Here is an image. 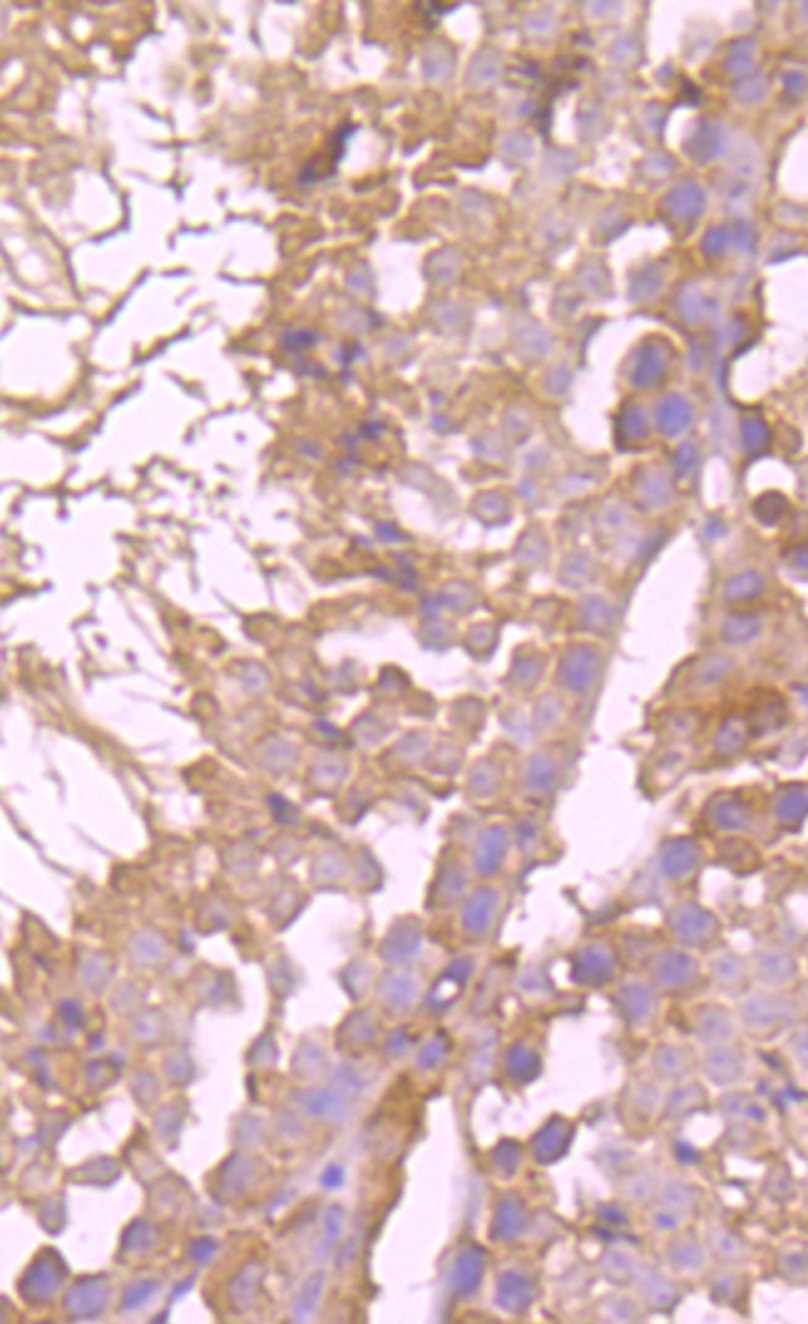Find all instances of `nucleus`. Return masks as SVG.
<instances>
[{
	"mask_svg": "<svg viewBox=\"0 0 808 1324\" xmlns=\"http://www.w3.org/2000/svg\"><path fill=\"white\" fill-rule=\"evenodd\" d=\"M631 1287L638 1292V1300L645 1307H650V1310H673L675 1302L680 1300V1290L673 1275L648 1268L645 1263H640V1268L631 1280Z\"/></svg>",
	"mask_w": 808,
	"mask_h": 1324,
	"instance_id": "nucleus-13",
	"label": "nucleus"
},
{
	"mask_svg": "<svg viewBox=\"0 0 808 1324\" xmlns=\"http://www.w3.org/2000/svg\"><path fill=\"white\" fill-rule=\"evenodd\" d=\"M539 1073H542V1055L534 1045H529L527 1040L507 1045L502 1053V1075L507 1077V1082H512L514 1087H524L537 1080Z\"/></svg>",
	"mask_w": 808,
	"mask_h": 1324,
	"instance_id": "nucleus-16",
	"label": "nucleus"
},
{
	"mask_svg": "<svg viewBox=\"0 0 808 1324\" xmlns=\"http://www.w3.org/2000/svg\"><path fill=\"white\" fill-rule=\"evenodd\" d=\"M700 865V848L690 838H673L660 848V868L670 880L682 882L685 877L695 875Z\"/></svg>",
	"mask_w": 808,
	"mask_h": 1324,
	"instance_id": "nucleus-20",
	"label": "nucleus"
},
{
	"mask_svg": "<svg viewBox=\"0 0 808 1324\" xmlns=\"http://www.w3.org/2000/svg\"><path fill=\"white\" fill-rule=\"evenodd\" d=\"M779 1270L784 1278L789 1280H799L804 1283L806 1280V1253L799 1250V1253H784L779 1258Z\"/></svg>",
	"mask_w": 808,
	"mask_h": 1324,
	"instance_id": "nucleus-41",
	"label": "nucleus"
},
{
	"mask_svg": "<svg viewBox=\"0 0 808 1324\" xmlns=\"http://www.w3.org/2000/svg\"><path fill=\"white\" fill-rule=\"evenodd\" d=\"M774 813H776V818H779V823H784V826H791V823L804 821V816H806V791H804V786L789 788L786 793H781V796L776 798Z\"/></svg>",
	"mask_w": 808,
	"mask_h": 1324,
	"instance_id": "nucleus-37",
	"label": "nucleus"
},
{
	"mask_svg": "<svg viewBox=\"0 0 808 1324\" xmlns=\"http://www.w3.org/2000/svg\"><path fill=\"white\" fill-rule=\"evenodd\" d=\"M749 969H752L754 979L762 984V989H774V991L789 989V986L796 981V976H799V966H796L794 956L779 947L759 949V952L754 954Z\"/></svg>",
	"mask_w": 808,
	"mask_h": 1324,
	"instance_id": "nucleus-10",
	"label": "nucleus"
},
{
	"mask_svg": "<svg viewBox=\"0 0 808 1324\" xmlns=\"http://www.w3.org/2000/svg\"><path fill=\"white\" fill-rule=\"evenodd\" d=\"M710 976L724 993H744L752 984V969L734 952H722L710 961Z\"/></svg>",
	"mask_w": 808,
	"mask_h": 1324,
	"instance_id": "nucleus-21",
	"label": "nucleus"
},
{
	"mask_svg": "<svg viewBox=\"0 0 808 1324\" xmlns=\"http://www.w3.org/2000/svg\"><path fill=\"white\" fill-rule=\"evenodd\" d=\"M445 1055H448V1043H445L443 1038H433L426 1048L421 1050L418 1063H421L423 1068H438V1065L445 1060Z\"/></svg>",
	"mask_w": 808,
	"mask_h": 1324,
	"instance_id": "nucleus-43",
	"label": "nucleus"
},
{
	"mask_svg": "<svg viewBox=\"0 0 808 1324\" xmlns=\"http://www.w3.org/2000/svg\"><path fill=\"white\" fill-rule=\"evenodd\" d=\"M668 927L673 937L678 939V944L687 949L710 947L717 939V934H720V924H717L715 914L707 912L700 905H692V902L675 907L670 912Z\"/></svg>",
	"mask_w": 808,
	"mask_h": 1324,
	"instance_id": "nucleus-5",
	"label": "nucleus"
},
{
	"mask_svg": "<svg viewBox=\"0 0 808 1324\" xmlns=\"http://www.w3.org/2000/svg\"><path fill=\"white\" fill-rule=\"evenodd\" d=\"M660 1189V1176L650 1166H640L623 1179L621 1194L633 1203H648L655 1199Z\"/></svg>",
	"mask_w": 808,
	"mask_h": 1324,
	"instance_id": "nucleus-32",
	"label": "nucleus"
},
{
	"mask_svg": "<svg viewBox=\"0 0 808 1324\" xmlns=\"http://www.w3.org/2000/svg\"><path fill=\"white\" fill-rule=\"evenodd\" d=\"M796 1018H799L796 1001L786 996L784 991H749L739 1001L737 1023H742L744 1031L759 1035V1038H769V1035L789 1031V1028H794Z\"/></svg>",
	"mask_w": 808,
	"mask_h": 1324,
	"instance_id": "nucleus-1",
	"label": "nucleus"
},
{
	"mask_svg": "<svg viewBox=\"0 0 808 1324\" xmlns=\"http://www.w3.org/2000/svg\"><path fill=\"white\" fill-rule=\"evenodd\" d=\"M304 1110L309 1112L314 1119H329V1122H337V1119L346 1117V1095H341L337 1090H309L307 1097H304Z\"/></svg>",
	"mask_w": 808,
	"mask_h": 1324,
	"instance_id": "nucleus-28",
	"label": "nucleus"
},
{
	"mask_svg": "<svg viewBox=\"0 0 808 1324\" xmlns=\"http://www.w3.org/2000/svg\"><path fill=\"white\" fill-rule=\"evenodd\" d=\"M497 912H500V892L492 890V887H480V890L472 892L463 907V917H460L463 932L468 934L472 942H480L495 927Z\"/></svg>",
	"mask_w": 808,
	"mask_h": 1324,
	"instance_id": "nucleus-14",
	"label": "nucleus"
},
{
	"mask_svg": "<svg viewBox=\"0 0 808 1324\" xmlns=\"http://www.w3.org/2000/svg\"><path fill=\"white\" fill-rule=\"evenodd\" d=\"M710 818L717 828L727 830V833L744 830L749 826L747 806L737 801V798H724V801H717L715 806H710Z\"/></svg>",
	"mask_w": 808,
	"mask_h": 1324,
	"instance_id": "nucleus-34",
	"label": "nucleus"
},
{
	"mask_svg": "<svg viewBox=\"0 0 808 1324\" xmlns=\"http://www.w3.org/2000/svg\"><path fill=\"white\" fill-rule=\"evenodd\" d=\"M421 981L406 971H393L381 981V1001L388 1011H408L418 1001Z\"/></svg>",
	"mask_w": 808,
	"mask_h": 1324,
	"instance_id": "nucleus-23",
	"label": "nucleus"
},
{
	"mask_svg": "<svg viewBox=\"0 0 808 1324\" xmlns=\"http://www.w3.org/2000/svg\"><path fill=\"white\" fill-rule=\"evenodd\" d=\"M376 1038H379V1021H376L374 1013L366 1011V1008L351 1013L339 1031V1043L344 1050H364L369 1048Z\"/></svg>",
	"mask_w": 808,
	"mask_h": 1324,
	"instance_id": "nucleus-24",
	"label": "nucleus"
},
{
	"mask_svg": "<svg viewBox=\"0 0 808 1324\" xmlns=\"http://www.w3.org/2000/svg\"><path fill=\"white\" fill-rule=\"evenodd\" d=\"M472 976V964L470 961H458L450 969H445V974L440 976L438 984L433 986V993H430L428 1003L433 1008H448L458 1001V996L463 993L465 986H468Z\"/></svg>",
	"mask_w": 808,
	"mask_h": 1324,
	"instance_id": "nucleus-25",
	"label": "nucleus"
},
{
	"mask_svg": "<svg viewBox=\"0 0 808 1324\" xmlns=\"http://www.w3.org/2000/svg\"><path fill=\"white\" fill-rule=\"evenodd\" d=\"M759 628H762V625H759V618H752V616L732 618V621H729V625H727V638L732 640V643L744 645V643H749L752 638H757Z\"/></svg>",
	"mask_w": 808,
	"mask_h": 1324,
	"instance_id": "nucleus-40",
	"label": "nucleus"
},
{
	"mask_svg": "<svg viewBox=\"0 0 808 1324\" xmlns=\"http://www.w3.org/2000/svg\"><path fill=\"white\" fill-rule=\"evenodd\" d=\"M601 1312H603V1315H608V1320L631 1322V1320H636L638 1305H636V1300H633V1297L621 1295V1292H613V1295L603 1297Z\"/></svg>",
	"mask_w": 808,
	"mask_h": 1324,
	"instance_id": "nucleus-38",
	"label": "nucleus"
},
{
	"mask_svg": "<svg viewBox=\"0 0 808 1324\" xmlns=\"http://www.w3.org/2000/svg\"><path fill=\"white\" fill-rule=\"evenodd\" d=\"M640 1268V1260L633 1253L621 1248L608 1250L606 1255L601 1258V1273L603 1278L611 1280L616 1285H631L633 1275Z\"/></svg>",
	"mask_w": 808,
	"mask_h": 1324,
	"instance_id": "nucleus-31",
	"label": "nucleus"
},
{
	"mask_svg": "<svg viewBox=\"0 0 808 1324\" xmlns=\"http://www.w3.org/2000/svg\"><path fill=\"white\" fill-rule=\"evenodd\" d=\"M603 1208H606L608 1213H606V1216H601V1221L613 1223V1226H621V1223H626V1213H623L618 1206H603Z\"/></svg>",
	"mask_w": 808,
	"mask_h": 1324,
	"instance_id": "nucleus-45",
	"label": "nucleus"
},
{
	"mask_svg": "<svg viewBox=\"0 0 808 1324\" xmlns=\"http://www.w3.org/2000/svg\"><path fill=\"white\" fill-rule=\"evenodd\" d=\"M537 1300V1285L524 1270H502L495 1280V1307L507 1315H527Z\"/></svg>",
	"mask_w": 808,
	"mask_h": 1324,
	"instance_id": "nucleus-9",
	"label": "nucleus"
},
{
	"mask_svg": "<svg viewBox=\"0 0 808 1324\" xmlns=\"http://www.w3.org/2000/svg\"><path fill=\"white\" fill-rule=\"evenodd\" d=\"M522 1161H524L522 1147H519L517 1142H512V1139H502L490 1154L492 1171H495L500 1179H512V1176L522 1169Z\"/></svg>",
	"mask_w": 808,
	"mask_h": 1324,
	"instance_id": "nucleus-35",
	"label": "nucleus"
},
{
	"mask_svg": "<svg viewBox=\"0 0 808 1324\" xmlns=\"http://www.w3.org/2000/svg\"><path fill=\"white\" fill-rule=\"evenodd\" d=\"M705 1107H707L705 1087H702L700 1082L685 1077V1080L673 1082V1090H670L668 1095L663 1097V1105H660V1110H663L665 1119L680 1122V1119L697 1115V1112L705 1110Z\"/></svg>",
	"mask_w": 808,
	"mask_h": 1324,
	"instance_id": "nucleus-19",
	"label": "nucleus"
},
{
	"mask_svg": "<svg viewBox=\"0 0 808 1324\" xmlns=\"http://www.w3.org/2000/svg\"><path fill=\"white\" fill-rule=\"evenodd\" d=\"M576 1127L571 1119L566 1117H549L542 1127L534 1132L532 1142H529V1149H532V1157L537 1164H554L569 1152L571 1142H574Z\"/></svg>",
	"mask_w": 808,
	"mask_h": 1324,
	"instance_id": "nucleus-12",
	"label": "nucleus"
},
{
	"mask_svg": "<svg viewBox=\"0 0 808 1324\" xmlns=\"http://www.w3.org/2000/svg\"><path fill=\"white\" fill-rule=\"evenodd\" d=\"M626 1102L631 1105V1112L636 1115V1119H650L655 1110H660L663 1105V1095L658 1090V1082L653 1080H638L628 1087Z\"/></svg>",
	"mask_w": 808,
	"mask_h": 1324,
	"instance_id": "nucleus-33",
	"label": "nucleus"
},
{
	"mask_svg": "<svg viewBox=\"0 0 808 1324\" xmlns=\"http://www.w3.org/2000/svg\"><path fill=\"white\" fill-rule=\"evenodd\" d=\"M700 1070L707 1077V1082H712L715 1087H722V1090L737 1087L739 1082L747 1080L749 1073L747 1050L739 1043H734V1040L707 1045L705 1055L700 1060Z\"/></svg>",
	"mask_w": 808,
	"mask_h": 1324,
	"instance_id": "nucleus-3",
	"label": "nucleus"
},
{
	"mask_svg": "<svg viewBox=\"0 0 808 1324\" xmlns=\"http://www.w3.org/2000/svg\"><path fill=\"white\" fill-rule=\"evenodd\" d=\"M618 1016L631 1028H645L658 1016V991L645 981H628L616 991Z\"/></svg>",
	"mask_w": 808,
	"mask_h": 1324,
	"instance_id": "nucleus-8",
	"label": "nucleus"
},
{
	"mask_svg": "<svg viewBox=\"0 0 808 1324\" xmlns=\"http://www.w3.org/2000/svg\"><path fill=\"white\" fill-rule=\"evenodd\" d=\"M485 1275H487L485 1250L475 1243L463 1245V1248L458 1250V1255H455L453 1268H450V1292H453V1297L468 1300V1297L480 1292Z\"/></svg>",
	"mask_w": 808,
	"mask_h": 1324,
	"instance_id": "nucleus-11",
	"label": "nucleus"
},
{
	"mask_svg": "<svg viewBox=\"0 0 808 1324\" xmlns=\"http://www.w3.org/2000/svg\"><path fill=\"white\" fill-rule=\"evenodd\" d=\"M717 1107H720V1112L727 1119H734V1122H744V1124H764L766 1117H769L762 1102H759L754 1095H744V1092H729V1095H722Z\"/></svg>",
	"mask_w": 808,
	"mask_h": 1324,
	"instance_id": "nucleus-27",
	"label": "nucleus"
},
{
	"mask_svg": "<svg viewBox=\"0 0 808 1324\" xmlns=\"http://www.w3.org/2000/svg\"><path fill=\"white\" fill-rule=\"evenodd\" d=\"M685 1221H687V1216H682V1213L673 1211V1208H668V1206H658V1208H655L653 1216H650V1226H653L655 1231L665 1233V1236H673V1233L682 1231Z\"/></svg>",
	"mask_w": 808,
	"mask_h": 1324,
	"instance_id": "nucleus-39",
	"label": "nucleus"
},
{
	"mask_svg": "<svg viewBox=\"0 0 808 1324\" xmlns=\"http://www.w3.org/2000/svg\"><path fill=\"white\" fill-rule=\"evenodd\" d=\"M594 667L596 660L589 650H571L569 658L564 660V670H561L564 685L576 692L586 690V687H591V680H594Z\"/></svg>",
	"mask_w": 808,
	"mask_h": 1324,
	"instance_id": "nucleus-29",
	"label": "nucleus"
},
{
	"mask_svg": "<svg viewBox=\"0 0 808 1324\" xmlns=\"http://www.w3.org/2000/svg\"><path fill=\"white\" fill-rule=\"evenodd\" d=\"M658 1206H668L673 1211L682 1213V1216H690L697 1206H700V1191L685 1179H665L660 1181L658 1189Z\"/></svg>",
	"mask_w": 808,
	"mask_h": 1324,
	"instance_id": "nucleus-26",
	"label": "nucleus"
},
{
	"mask_svg": "<svg viewBox=\"0 0 808 1324\" xmlns=\"http://www.w3.org/2000/svg\"><path fill=\"white\" fill-rule=\"evenodd\" d=\"M707 1250L710 1255H715L717 1260H722L724 1265H742L747 1263L749 1255H752V1245L744 1241L737 1231H732L724 1223H710V1231H707Z\"/></svg>",
	"mask_w": 808,
	"mask_h": 1324,
	"instance_id": "nucleus-22",
	"label": "nucleus"
},
{
	"mask_svg": "<svg viewBox=\"0 0 808 1324\" xmlns=\"http://www.w3.org/2000/svg\"><path fill=\"white\" fill-rule=\"evenodd\" d=\"M665 1263L675 1275H697L710 1263V1250L700 1238L678 1231L665 1245Z\"/></svg>",
	"mask_w": 808,
	"mask_h": 1324,
	"instance_id": "nucleus-15",
	"label": "nucleus"
},
{
	"mask_svg": "<svg viewBox=\"0 0 808 1324\" xmlns=\"http://www.w3.org/2000/svg\"><path fill=\"white\" fill-rule=\"evenodd\" d=\"M650 1068L658 1080L680 1082L695 1068V1053L680 1043H658L650 1055Z\"/></svg>",
	"mask_w": 808,
	"mask_h": 1324,
	"instance_id": "nucleus-18",
	"label": "nucleus"
},
{
	"mask_svg": "<svg viewBox=\"0 0 808 1324\" xmlns=\"http://www.w3.org/2000/svg\"><path fill=\"white\" fill-rule=\"evenodd\" d=\"M690 1028L700 1043H727L737 1035V1013L722 1003H697L690 1011Z\"/></svg>",
	"mask_w": 808,
	"mask_h": 1324,
	"instance_id": "nucleus-7",
	"label": "nucleus"
},
{
	"mask_svg": "<svg viewBox=\"0 0 808 1324\" xmlns=\"http://www.w3.org/2000/svg\"><path fill=\"white\" fill-rule=\"evenodd\" d=\"M522 781L532 793H547L556 781V764L549 756H534L524 769Z\"/></svg>",
	"mask_w": 808,
	"mask_h": 1324,
	"instance_id": "nucleus-36",
	"label": "nucleus"
},
{
	"mask_svg": "<svg viewBox=\"0 0 808 1324\" xmlns=\"http://www.w3.org/2000/svg\"><path fill=\"white\" fill-rule=\"evenodd\" d=\"M710 1295L720 1305L737 1307L747 1297V1280L737 1270H720L710 1278Z\"/></svg>",
	"mask_w": 808,
	"mask_h": 1324,
	"instance_id": "nucleus-30",
	"label": "nucleus"
},
{
	"mask_svg": "<svg viewBox=\"0 0 808 1324\" xmlns=\"http://www.w3.org/2000/svg\"><path fill=\"white\" fill-rule=\"evenodd\" d=\"M319 1292H322V1275H319V1278H312L307 1285H304L302 1295H299V1300H297L299 1302V1307H297L299 1320H302V1317H307V1312L314 1310V1302L319 1300Z\"/></svg>",
	"mask_w": 808,
	"mask_h": 1324,
	"instance_id": "nucleus-44",
	"label": "nucleus"
},
{
	"mask_svg": "<svg viewBox=\"0 0 808 1324\" xmlns=\"http://www.w3.org/2000/svg\"><path fill=\"white\" fill-rule=\"evenodd\" d=\"M759 591H762V581L752 574L739 576V579L729 581L727 586V596L734 598V601H739V598H754Z\"/></svg>",
	"mask_w": 808,
	"mask_h": 1324,
	"instance_id": "nucleus-42",
	"label": "nucleus"
},
{
	"mask_svg": "<svg viewBox=\"0 0 808 1324\" xmlns=\"http://www.w3.org/2000/svg\"><path fill=\"white\" fill-rule=\"evenodd\" d=\"M618 974V959L611 944L591 942L574 954L571 981L586 989H603L613 984Z\"/></svg>",
	"mask_w": 808,
	"mask_h": 1324,
	"instance_id": "nucleus-4",
	"label": "nucleus"
},
{
	"mask_svg": "<svg viewBox=\"0 0 808 1324\" xmlns=\"http://www.w3.org/2000/svg\"><path fill=\"white\" fill-rule=\"evenodd\" d=\"M532 1226L529 1203L517 1194H505L495 1201L490 1221V1241L510 1245L524 1236Z\"/></svg>",
	"mask_w": 808,
	"mask_h": 1324,
	"instance_id": "nucleus-6",
	"label": "nucleus"
},
{
	"mask_svg": "<svg viewBox=\"0 0 808 1324\" xmlns=\"http://www.w3.org/2000/svg\"><path fill=\"white\" fill-rule=\"evenodd\" d=\"M650 986L668 996H685L702 981V966L692 954L682 949H660L650 956Z\"/></svg>",
	"mask_w": 808,
	"mask_h": 1324,
	"instance_id": "nucleus-2",
	"label": "nucleus"
},
{
	"mask_svg": "<svg viewBox=\"0 0 808 1324\" xmlns=\"http://www.w3.org/2000/svg\"><path fill=\"white\" fill-rule=\"evenodd\" d=\"M507 850H510V835L502 826H487L477 835V845L472 850V868L480 875L490 877L505 865Z\"/></svg>",
	"mask_w": 808,
	"mask_h": 1324,
	"instance_id": "nucleus-17",
	"label": "nucleus"
}]
</instances>
